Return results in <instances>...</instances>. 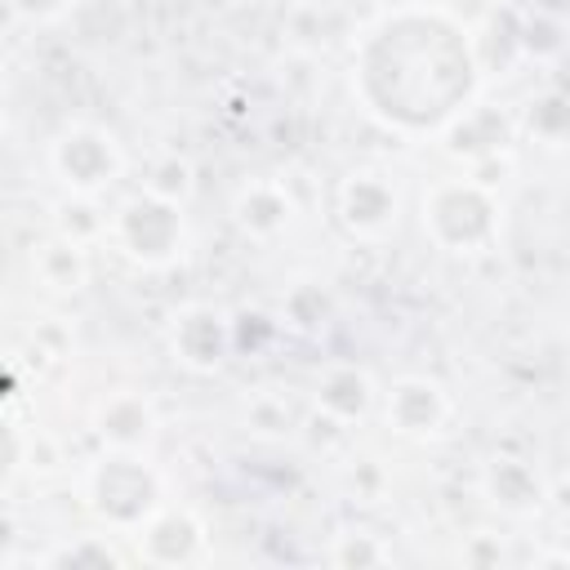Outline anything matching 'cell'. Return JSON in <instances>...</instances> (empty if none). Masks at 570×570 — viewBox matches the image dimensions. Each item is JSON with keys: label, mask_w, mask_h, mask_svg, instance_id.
Instances as JSON below:
<instances>
[{"label": "cell", "mask_w": 570, "mask_h": 570, "mask_svg": "<svg viewBox=\"0 0 570 570\" xmlns=\"http://www.w3.org/2000/svg\"><path fill=\"white\" fill-rule=\"evenodd\" d=\"M356 85L396 129H436L468 111L476 62L468 31L441 9H396L361 45Z\"/></svg>", "instance_id": "obj_1"}, {"label": "cell", "mask_w": 570, "mask_h": 570, "mask_svg": "<svg viewBox=\"0 0 570 570\" xmlns=\"http://www.w3.org/2000/svg\"><path fill=\"white\" fill-rule=\"evenodd\" d=\"M423 232L445 254H481L499 232V209L481 183L450 178L423 196Z\"/></svg>", "instance_id": "obj_2"}, {"label": "cell", "mask_w": 570, "mask_h": 570, "mask_svg": "<svg viewBox=\"0 0 570 570\" xmlns=\"http://www.w3.org/2000/svg\"><path fill=\"white\" fill-rule=\"evenodd\" d=\"M89 503L111 525H147L160 512V481L134 450H116L89 472Z\"/></svg>", "instance_id": "obj_3"}, {"label": "cell", "mask_w": 570, "mask_h": 570, "mask_svg": "<svg viewBox=\"0 0 570 570\" xmlns=\"http://www.w3.org/2000/svg\"><path fill=\"white\" fill-rule=\"evenodd\" d=\"M111 232H116L120 254L142 263V267H165L183 254V214H178L174 200H165L156 191H142V196L125 200Z\"/></svg>", "instance_id": "obj_4"}, {"label": "cell", "mask_w": 570, "mask_h": 570, "mask_svg": "<svg viewBox=\"0 0 570 570\" xmlns=\"http://www.w3.org/2000/svg\"><path fill=\"white\" fill-rule=\"evenodd\" d=\"M120 165H125L120 142L98 125H67L49 142V169L58 174V183H67L80 196H94V191L111 187Z\"/></svg>", "instance_id": "obj_5"}, {"label": "cell", "mask_w": 570, "mask_h": 570, "mask_svg": "<svg viewBox=\"0 0 570 570\" xmlns=\"http://www.w3.org/2000/svg\"><path fill=\"white\" fill-rule=\"evenodd\" d=\"M169 347H174V361H183L196 374L218 370L223 356L232 352V325L214 307H187V312L174 316Z\"/></svg>", "instance_id": "obj_6"}, {"label": "cell", "mask_w": 570, "mask_h": 570, "mask_svg": "<svg viewBox=\"0 0 570 570\" xmlns=\"http://www.w3.org/2000/svg\"><path fill=\"white\" fill-rule=\"evenodd\" d=\"M338 214L352 236H383L387 227H396V187L374 169L347 174V183L338 187Z\"/></svg>", "instance_id": "obj_7"}, {"label": "cell", "mask_w": 570, "mask_h": 570, "mask_svg": "<svg viewBox=\"0 0 570 570\" xmlns=\"http://www.w3.org/2000/svg\"><path fill=\"white\" fill-rule=\"evenodd\" d=\"M445 419H450V401H445V392H441L436 383H428V379H405V383H396L392 396H387V423H392L401 436H410V441L436 436Z\"/></svg>", "instance_id": "obj_8"}, {"label": "cell", "mask_w": 570, "mask_h": 570, "mask_svg": "<svg viewBox=\"0 0 570 570\" xmlns=\"http://www.w3.org/2000/svg\"><path fill=\"white\" fill-rule=\"evenodd\" d=\"M138 539L151 561H187L200 548V525L191 512H156Z\"/></svg>", "instance_id": "obj_9"}, {"label": "cell", "mask_w": 570, "mask_h": 570, "mask_svg": "<svg viewBox=\"0 0 570 570\" xmlns=\"http://www.w3.org/2000/svg\"><path fill=\"white\" fill-rule=\"evenodd\" d=\"M102 428V441L111 445V450H134V454H142V445L156 436V419H151V405L142 401V396H116L107 410H102V419H98Z\"/></svg>", "instance_id": "obj_10"}, {"label": "cell", "mask_w": 570, "mask_h": 570, "mask_svg": "<svg viewBox=\"0 0 570 570\" xmlns=\"http://www.w3.org/2000/svg\"><path fill=\"white\" fill-rule=\"evenodd\" d=\"M289 214H294V205L276 183H249L236 196V223L249 236H276L281 227H289Z\"/></svg>", "instance_id": "obj_11"}, {"label": "cell", "mask_w": 570, "mask_h": 570, "mask_svg": "<svg viewBox=\"0 0 570 570\" xmlns=\"http://www.w3.org/2000/svg\"><path fill=\"white\" fill-rule=\"evenodd\" d=\"M485 490L503 512H534L543 503V485H539L534 468H525L517 459H494L485 472Z\"/></svg>", "instance_id": "obj_12"}, {"label": "cell", "mask_w": 570, "mask_h": 570, "mask_svg": "<svg viewBox=\"0 0 570 570\" xmlns=\"http://www.w3.org/2000/svg\"><path fill=\"white\" fill-rule=\"evenodd\" d=\"M40 281L53 285V289H80V281H85L80 240H58V245L40 249Z\"/></svg>", "instance_id": "obj_13"}, {"label": "cell", "mask_w": 570, "mask_h": 570, "mask_svg": "<svg viewBox=\"0 0 570 570\" xmlns=\"http://www.w3.org/2000/svg\"><path fill=\"white\" fill-rule=\"evenodd\" d=\"M321 405H325L330 414H338V419H356V414L370 405V383H365V374H356V370H334V374L325 379V387H321Z\"/></svg>", "instance_id": "obj_14"}, {"label": "cell", "mask_w": 570, "mask_h": 570, "mask_svg": "<svg viewBox=\"0 0 570 570\" xmlns=\"http://www.w3.org/2000/svg\"><path fill=\"white\" fill-rule=\"evenodd\" d=\"M62 0H9V9L13 13H31V18H45V13H53Z\"/></svg>", "instance_id": "obj_15"}]
</instances>
